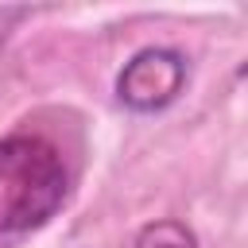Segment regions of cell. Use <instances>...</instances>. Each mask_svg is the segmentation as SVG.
Segmentation results:
<instances>
[{"label":"cell","mask_w":248,"mask_h":248,"mask_svg":"<svg viewBox=\"0 0 248 248\" xmlns=\"http://www.w3.org/2000/svg\"><path fill=\"white\" fill-rule=\"evenodd\" d=\"M136 248H198V240L182 221H151L140 229Z\"/></svg>","instance_id":"3"},{"label":"cell","mask_w":248,"mask_h":248,"mask_svg":"<svg viewBox=\"0 0 248 248\" xmlns=\"http://www.w3.org/2000/svg\"><path fill=\"white\" fill-rule=\"evenodd\" d=\"M182 85H186V54L170 46H143L116 74V101L132 112H159L170 101H178Z\"/></svg>","instance_id":"2"},{"label":"cell","mask_w":248,"mask_h":248,"mask_svg":"<svg viewBox=\"0 0 248 248\" xmlns=\"http://www.w3.org/2000/svg\"><path fill=\"white\" fill-rule=\"evenodd\" d=\"M70 194V167L62 151L31 132L0 140V236L43 229Z\"/></svg>","instance_id":"1"}]
</instances>
